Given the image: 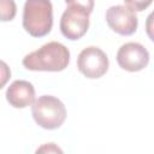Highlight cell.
<instances>
[{
  "label": "cell",
  "mask_w": 154,
  "mask_h": 154,
  "mask_svg": "<svg viewBox=\"0 0 154 154\" xmlns=\"http://www.w3.org/2000/svg\"><path fill=\"white\" fill-rule=\"evenodd\" d=\"M23 66L30 71L58 72L67 67L70 51L60 42L51 41L23 58Z\"/></svg>",
  "instance_id": "cell-1"
},
{
  "label": "cell",
  "mask_w": 154,
  "mask_h": 154,
  "mask_svg": "<svg viewBox=\"0 0 154 154\" xmlns=\"http://www.w3.org/2000/svg\"><path fill=\"white\" fill-rule=\"evenodd\" d=\"M53 26V6L51 0H26L23 8V28L34 37L49 34Z\"/></svg>",
  "instance_id": "cell-2"
},
{
  "label": "cell",
  "mask_w": 154,
  "mask_h": 154,
  "mask_svg": "<svg viewBox=\"0 0 154 154\" xmlns=\"http://www.w3.org/2000/svg\"><path fill=\"white\" fill-rule=\"evenodd\" d=\"M31 113L35 123L46 130L60 128L66 119L65 105L52 95H42L36 99L32 102Z\"/></svg>",
  "instance_id": "cell-3"
},
{
  "label": "cell",
  "mask_w": 154,
  "mask_h": 154,
  "mask_svg": "<svg viewBox=\"0 0 154 154\" xmlns=\"http://www.w3.org/2000/svg\"><path fill=\"white\" fill-rule=\"evenodd\" d=\"M89 12L81 7L67 5L60 18L59 26L61 34L71 41L83 37L89 28Z\"/></svg>",
  "instance_id": "cell-4"
},
{
  "label": "cell",
  "mask_w": 154,
  "mask_h": 154,
  "mask_svg": "<svg viewBox=\"0 0 154 154\" xmlns=\"http://www.w3.org/2000/svg\"><path fill=\"white\" fill-rule=\"evenodd\" d=\"M108 58L99 47L90 46L84 48L77 58L78 71L90 79L102 77L108 70Z\"/></svg>",
  "instance_id": "cell-5"
},
{
  "label": "cell",
  "mask_w": 154,
  "mask_h": 154,
  "mask_svg": "<svg viewBox=\"0 0 154 154\" xmlns=\"http://www.w3.org/2000/svg\"><path fill=\"white\" fill-rule=\"evenodd\" d=\"M118 65L129 72L143 70L149 63V52L138 42H126L117 52Z\"/></svg>",
  "instance_id": "cell-6"
},
{
  "label": "cell",
  "mask_w": 154,
  "mask_h": 154,
  "mask_svg": "<svg viewBox=\"0 0 154 154\" xmlns=\"http://www.w3.org/2000/svg\"><path fill=\"white\" fill-rule=\"evenodd\" d=\"M106 22L114 32L122 36L132 35L138 25L135 11L125 5L111 6L106 12Z\"/></svg>",
  "instance_id": "cell-7"
},
{
  "label": "cell",
  "mask_w": 154,
  "mask_h": 154,
  "mask_svg": "<svg viewBox=\"0 0 154 154\" xmlns=\"http://www.w3.org/2000/svg\"><path fill=\"white\" fill-rule=\"evenodd\" d=\"M6 100L14 108H25L35 101V88L28 81L17 79L7 88Z\"/></svg>",
  "instance_id": "cell-8"
},
{
  "label": "cell",
  "mask_w": 154,
  "mask_h": 154,
  "mask_svg": "<svg viewBox=\"0 0 154 154\" xmlns=\"http://www.w3.org/2000/svg\"><path fill=\"white\" fill-rule=\"evenodd\" d=\"M17 5L14 0H0V22H10L16 17Z\"/></svg>",
  "instance_id": "cell-9"
},
{
  "label": "cell",
  "mask_w": 154,
  "mask_h": 154,
  "mask_svg": "<svg viewBox=\"0 0 154 154\" xmlns=\"http://www.w3.org/2000/svg\"><path fill=\"white\" fill-rule=\"evenodd\" d=\"M152 1L153 0H124L125 6H128L132 11H138V12L146 10L152 4Z\"/></svg>",
  "instance_id": "cell-10"
},
{
  "label": "cell",
  "mask_w": 154,
  "mask_h": 154,
  "mask_svg": "<svg viewBox=\"0 0 154 154\" xmlns=\"http://www.w3.org/2000/svg\"><path fill=\"white\" fill-rule=\"evenodd\" d=\"M65 2H66V5L81 7L89 13H91L94 10V0H65Z\"/></svg>",
  "instance_id": "cell-11"
},
{
  "label": "cell",
  "mask_w": 154,
  "mask_h": 154,
  "mask_svg": "<svg viewBox=\"0 0 154 154\" xmlns=\"http://www.w3.org/2000/svg\"><path fill=\"white\" fill-rule=\"evenodd\" d=\"M10 77H11V70H10L8 65L5 61L0 60V89L2 87H5V84L8 82Z\"/></svg>",
  "instance_id": "cell-12"
},
{
  "label": "cell",
  "mask_w": 154,
  "mask_h": 154,
  "mask_svg": "<svg viewBox=\"0 0 154 154\" xmlns=\"http://www.w3.org/2000/svg\"><path fill=\"white\" fill-rule=\"evenodd\" d=\"M38 152H48V153H51V152H55V153H61L63 150L60 149V148H58L54 143H46V144H43L41 148H38L37 150H36V153H38Z\"/></svg>",
  "instance_id": "cell-13"
}]
</instances>
